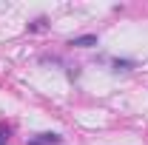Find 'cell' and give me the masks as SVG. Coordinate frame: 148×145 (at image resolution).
I'll return each instance as SVG.
<instances>
[{
  "instance_id": "1",
  "label": "cell",
  "mask_w": 148,
  "mask_h": 145,
  "mask_svg": "<svg viewBox=\"0 0 148 145\" xmlns=\"http://www.w3.org/2000/svg\"><path fill=\"white\" fill-rule=\"evenodd\" d=\"M71 46H80V49H88V46H97V34H86V37H74Z\"/></svg>"
},
{
  "instance_id": "3",
  "label": "cell",
  "mask_w": 148,
  "mask_h": 145,
  "mask_svg": "<svg viewBox=\"0 0 148 145\" xmlns=\"http://www.w3.org/2000/svg\"><path fill=\"white\" fill-rule=\"evenodd\" d=\"M9 142V131H0V145H6Z\"/></svg>"
},
{
  "instance_id": "2",
  "label": "cell",
  "mask_w": 148,
  "mask_h": 145,
  "mask_svg": "<svg viewBox=\"0 0 148 145\" xmlns=\"http://www.w3.org/2000/svg\"><path fill=\"white\" fill-rule=\"evenodd\" d=\"M40 140H43V145H60L57 134H40Z\"/></svg>"
},
{
  "instance_id": "4",
  "label": "cell",
  "mask_w": 148,
  "mask_h": 145,
  "mask_svg": "<svg viewBox=\"0 0 148 145\" xmlns=\"http://www.w3.org/2000/svg\"><path fill=\"white\" fill-rule=\"evenodd\" d=\"M29 145H43V140H32V142H29Z\"/></svg>"
}]
</instances>
